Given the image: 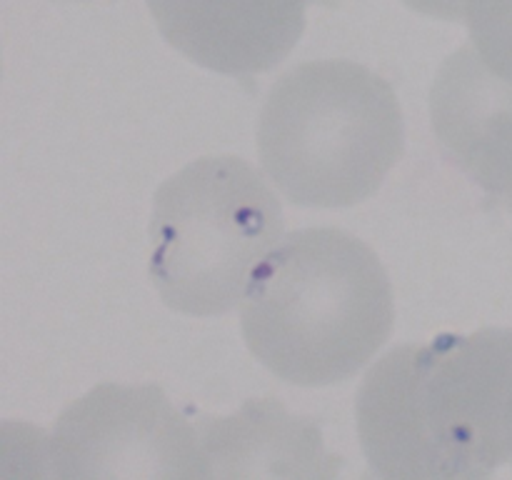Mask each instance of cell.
<instances>
[{
    "label": "cell",
    "mask_w": 512,
    "mask_h": 480,
    "mask_svg": "<svg viewBox=\"0 0 512 480\" xmlns=\"http://www.w3.org/2000/svg\"><path fill=\"white\" fill-rule=\"evenodd\" d=\"M512 328L398 345L358 390V433L383 478H488L512 463Z\"/></svg>",
    "instance_id": "6da1fadb"
},
{
    "label": "cell",
    "mask_w": 512,
    "mask_h": 480,
    "mask_svg": "<svg viewBox=\"0 0 512 480\" xmlns=\"http://www.w3.org/2000/svg\"><path fill=\"white\" fill-rule=\"evenodd\" d=\"M240 320L250 353L280 380L335 385L393 333V288L363 240L340 228H303L255 270Z\"/></svg>",
    "instance_id": "7a4b0ae2"
},
{
    "label": "cell",
    "mask_w": 512,
    "mask_h": 480,
    "mask_svg": "<svg viewBox=\"0 0 512 480\" xmlns=\"http://www.w3.org/2000/svg\"><path fill=\"white\" fill-rule=\"evenodd\" d=\"M395 90L350 60H315L280 75L258 120V153L280 193L308 208L370 198L403 155Z\"/></svg>",
    "instance_id": "3957f363"
},
{
    "label": "cell",
    "mask_w": 512,
    "mask_h": 480,
    "mask_svg": "<svg viewBox=\"0 0 512 480\" xmlns=\"http://www.w3.org/2000/svg\"><path fill=\"white\" fill-rule=\"evenodd\" d=\"M280 235V200L253 165L235 155L193 160L155 193L150 280L178 313L223 315Z\"/></svg>",
    "instance_id": "277c9868"
},
{
    "label": "cell",
    "mask_w": 512,
    "mask_h": 480,
    "mask_svg": "<svg viewBox=\"0 0 512 480\" xmlns=\"http://www.w3.org/2000/svg\"><path fill=\"white\" fill-rule=\"evenodd\" d=\"M48 460L60 478H210L198 425L158 385H95L60 413Z\"/></svg>",
    "instance_id": "5b68a950"
},
{
    "label": "cell",
    "mask_w": 512,
    "mask_h": 480,
    "mask_svg": "<svg viewBox=\"0 0 512 480\" xmlns=\"http://www.w3.org/2000/svg\"><path fill=\"white\" fill-rule=\"evenodd\" d=\"M315 3L335 0H148V8L185 58L250 78L288 58L305 30V10Z\"/></svg>",
    "instance_id": "8992f818"
},
{
    "label": "cell",
    "mask_w": 512,
    "mask_h": 480,
    "mask_svg": "<svg viewBox=\"0 0 512 480\" xmlns=\"http://www.w3.org/2000/svg\"><path fill=\"white\" fill-rule=\"evenodd\" d=\"M430 118L455 163L512 215V83L473 45L455 50L430 90Z\"/></svg>",
    "instance_id": "52a82bcc"
},
{
    "label": "cell",
    "mask_w": 512,
    "mask_h": 480,
    "mask_svg": "<svg viewBox=\"0 0 512 480\" xmlns=\"http://www.w3.org/2000/svg\"><path fill=\"white\" fill-rule=\"evenodd\" d=\"M210 478H333L338 455L323 448V433L273 398L248 400L228 418H198Z\"/></svg>",
    "instance_id": "ba28073f"
},
{
    "label": "cell",
    "mask_w": 512,
    "mask_h": 480,
    "mask_svg": "<svg viewBox=\"0 0 512 480\" xmlns=\"http://www.w3.org/2000/svg\"><path fill=\"white\" fill-rule=\"evenodd\" d=\"M468 28L483 63L512 83V0H468Z\"/></svg>",
    "instance_id": "9c48e42d"
},
{
    "label": "cell",
    "mask_w": 512,
    "mask_h": 480,
    "mask_svg": "<svg viewBox=\"0 0 512 480\" xmlns=\"http://www.w3.org/2000/svg\"><path fill=\"white\" fill-rule=\"evenodd\" d=\"M408 8L440 20H465L468 0H403Z\"/></svg>",
    "instance_id": "30bf717a"
},
{
    "label": "cell",
    "mask_w": 512,
    "mask_h": 480,
    "mask_svg": "<svg viewBox=\"0 0 512 480\" xmlns=\"http://www.w3.org/2000/svg\"><path fill=\"white\" fill-rule=\"evenodd\" d=\"M505 425H508V448H510V460H512V390L508 398V418H505Z\"/></svg>",
    "instance_id": "8fae6325"
}]
</instances>
